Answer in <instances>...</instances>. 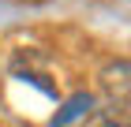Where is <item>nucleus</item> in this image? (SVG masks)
I'll list each match as a JSON object with an SVG mask.
<instances>
[{
  "instance_id": "1",
  "label": "nucleus",
  "mask_w": 131,
  "mask_h": 127,
  "mask_svg": "<svg viewBox=\"0 0 131 127\" xmlns=\"http://www.w3.org/2000/svg\"><path fill=\"white\" fill-rule=\"evenodd\" d=\"M127 86H131V67H127L124 56L120 60H109V64L97 71V90L109 101H127Z\"/></svg>"
},
{
  "instance_id": "3",
  "label": "nucleus",
  "mask_w": 131,
  "mask_h": 127,
  "mask_svg": "<svg viewBox=\"0 0 131 127\" xmlns=\"http://www.w3.org/2000/svg\"><path fill=\"white\" fill-rule=\"evenodd\" d=\"M90 108H94V94H75V97H68V101H64V108L49 120V127H68L71 120L86 116Z\"/></svg>"
},
{
  "instance_id": "2",
  "label": "nucleus",
  "mask_w": 131,
  "mask_h": 127,
  "mask_svg": "<svg viewBox=\"0 0 131 127\" xmlns=\"http://www.w3.org/2000/svg\"><path fill=\"white\" fill-rule=\"evenodd\" d=\"M82 127H131L127 116V101H109L105 108H90Z\"/></svg>"
}]
</instances>
